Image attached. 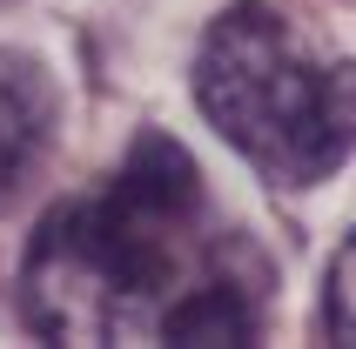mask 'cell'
<instances>
[{
    "label": "cell",
    "mask_w": 356,
    "mask_h": 349,
    "mask_svg": "<svg viewBox=\"0 0 356 349\" xmlns=\"http://www.w3.org/2000/svg\"><path fill=\"white\" fill-rule=\"evenodd\" d=\"M195 242L202 174L181 141L148 128L108 174V188L40 215L20 269L27 323L54 343L155 336L161 309L202 275Z\"/></svg>",
    "instance_id": "6da1fadb"
},
{
    "label": "cell",
    "mask_w": 356,
    "mask_h": 349,
    "mask_svg": "<svg viewBox=\"0 0 356 349\" xmlns=\"http://www.w3.org/2000/svg\"><path fill=\"white\" fill-rule=\"evenodd\" d=\"M195 108L249 168L316 188L356 155V60H323L276 14L242 0L195 54Z\"/></svg>",
    "instance_id": "7a4b0ae2"
},
{
    "label": "cell",
    "mask_w": 356,
    "mask_h": 349,
    "mask_svg": "<svg viewBox=\"0 0 356 349\" xmlns=\"http://www.w3.org/2000/svg\"><path fill=\"white\" fill-rule=\"evenodd\" d=\"M155 336L161 343H249L256 336V302H249V289H236L229 275L209 269L161 309Z\"/></svg>",
    "instance_id": "3957f363"
},
{
    "label": "cell",
    "mask_w": 356,
    "mask_h": 349,
    "mask_svg": "<svg viewBox=\"0 0 356 349\" xmlns=\"http://www.w3.org/2000/svg\"><path fill=\"white\" fill-rule=\"evenodd\" d=\"M40 135H47V95H40V74L27 67V60L0 54V188L34 161Z\"/></svg>",
    "instance_id": "277c9868"
},
{
    "label": "cell",
    "mask_w": 356,
    "mask_h": 349,
    "mask_svg": "<svg viewBox=\"0 0 356 349\" xmlns=\"http://www.w3.org/2000/svg\"><path fill=\"white\" fill-rule=\"evenodd\" d=\"M323 330L330 343H356V235L337 249L330 282H323Z\"/></svg>",
    "instance_id": "5b68a950"
}]
</instances>
